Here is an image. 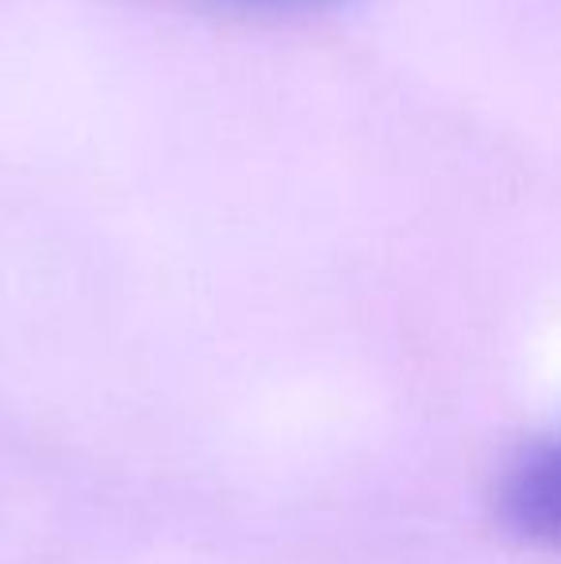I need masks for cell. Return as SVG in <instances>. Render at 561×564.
I'll use <instances>...</instances> for the list:
<instances>
[{
    "mask_svg": "<svg viewBox=\"0 0 561 564\" xmlns=\"http://www.w3.org/2000/svg\"><path fill=\"white\" fill-rule=\"evenodd\" d=\"M255 4H315V0H255Z\"/></svg>",
    "mask_w": 561,
    "mask_h": 564,
    "instance_id": "7a4b0ae2",
    "label": "cell"
},
{
    "mask_svg": "<svg viewBox=\"0 0 561 564\" xmlns=\"http://www.w3.org/2000/svg\"><path fill=\"white\" fill-rule=\"evenodd\" d=\"M500 511L519 538L561 550V438L535 446L511 468L500 491Z\"/></svg>",
    "mask_w": 561,
    "mask_h": 564,
    "instance_id": "6da1fadb",
    "label": "cell"
}]
</instances>
